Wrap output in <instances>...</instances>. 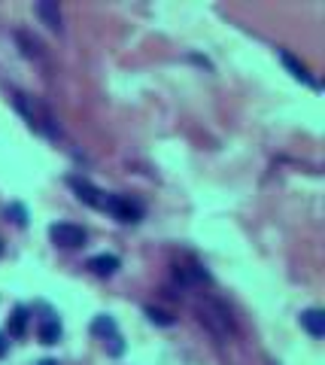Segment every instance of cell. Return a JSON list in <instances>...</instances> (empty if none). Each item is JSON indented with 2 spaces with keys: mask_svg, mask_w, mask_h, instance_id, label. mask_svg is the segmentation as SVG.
Masks as SVG:
<instances>
[{
  "mask_svg": "<svg viewBox=\"0 0 325 365\" xmlns=\"http://www.w3.org/2000/svg\"><path fill=\"white\" fill-rule=\"evenodd\" d=\"M25 329H27V307H16L10 317V335L12 338H22Z\"/></svg>",
  "mask_w": 325,
  "mask_h": 365,
  "instance_id": "9c48e42d",
  "label": "cell"
},
{
  "mask_svg": "<svg viewBox=\"0 0 325 365\" xmlns=\"http://www.w3.org/2000/svg\"><path fill=\"white\" fill-rule=\"evenodd\" d=\"M16 107L22 110V113L27 116V122H31V128H37V131H43V134L49 137H55V119L49 116V110L43 107V104L37 101V97H25V95H19L16 97Z\"/></svg>",
  "mask_w": 325,
  "mask_h": 365,
  "instance_id": "6da1fadb",
  "label": "cell"
},
{
  "mask_svg": "<svg viewBox=\"0 0 325 365\" xmlns=\"http://www.w3.org/2000/svg\"><path fill=\"white\" fill-rule=\"evenodd\" d=\"M107 213H112L119 222H140V216H143V207L137 204V201L125 198V195H107L104 198V207Z\"/></svg>",
  "mask_w": 325,
  "mask_h": 365,
  "instance_id": "7a4b0ae2",
  "label": "cell"
},
{
  "mask_svg": "<svg viewBox=\"0 0 325 365\" xmlns=\"http://www.w3.org/2000/svg\"><path fill=\"white\" fill-rule=\"evenodd\" d=\"M88 268L97 274V277H110V274L119 271V256L112 252H101V256H91L88 259Z\"/></svg>",
  "mask_w": 325,
  "mask_h": 365,
  "instance_id": "277c9868",
  "label": "cell"
},
{
  "mask_svg": "<svg viewBox=\"0 0 325 365\" xmlns=\"http://www.w3.org/2000/svg\"><path fill=\"white\" fill-rule=\"evenodd\" d=\"M73 189H76V195H80V198L86 201V204L97 207V210L104 207V198H107V195H104V192H97L95 186H88V182H82V180H73Z\"/></svg>",
  "mask_w": 325,
  "mask_h": 365,
  "instance_id": "52a82bcc",
  "label": "cell"
},
{
  "mask_svg": "<svg viewBox=\"0 0 325 365\" xmlns=\"http://www.w3.org/2000/svg\"><path fill=\"white\" fill-rule=\"evenodd\" d=\"M146 317H149L152 322H158V326H173V317L165 311H158V307H146Z\"/></svg>",
  "mask_w": 325,
  "mask_h": 365,
  "instance_id": "4fadbf2b",
  "label": "cell"
},
{
  "mask_svg": "<svg viewBox=\"0 0 325 365\" xmlns=\"http://www.w3.org/2000/svg\"><path fill=\"white\" fill-rule=\"evenodd\" d=\"M6 213H10L12 220H16V226H25V222H27V213H25V207H22V204H12L10 210H6Z\"/></svg>",
  "mask_w": 325,
  "mask_h": 365,
  "instance_id": "5bb4252c",
  "label": "cell"
},
{
  "mask_svg": "<svg viewBox=\"0 0 325 365\" xmlns=\"http://www.w3.org/2000/svg\"><path fill=\"white\" fill-rule=\"evenodd\" d=\"M91 332L95 335H116V322H112L110 317H97L95 322H91Z\"/></svg>",
  "mask_w": 325,
  "mask_h": 365,
  "instance_id": "7c38bea8",
  "label": "cell"
},
{
  "mask_svg": "<svg viewBox=\"0 0 325 365\" xmlns=\"http://www.w3.org/2000/svg\"><path fill=\"white\" fill-rule=\"evenodd\" d=\"M280 58H282V64H286L289 70H292V76H295V80H307V70H304V64H298V61H295V55L280 52Z\"/></svg>",
  "mask_w": 325,
  "mask_h": 365,
  "instance_id": "8fae6325",
  "label": "cell"
},
{
  "mask_svg": "<svg viewBox=\"0 0 325 365\" xmlns=\"http://www.w3.org/2000/svg\"><path fill=\"white\" fill-rule=\"evenodd\" d=\"M301 326L307 329L313 338H322L325 335V314L320 311V307H310V311L301 314Z\"/></svg>",
  "mask_w": 325,
  "mask_h": 365,
  "instance_id": "5b68a950",
  "label": "cell"
},
{
  "mask_svg": "<svg viewBox=\"0 0 325 365\" xmlns=\"http://www.w3.org/2000/svg\"><path fill=\"white\" fill-rule=\"evenodd\" d=\"M37 365H58V362H55V360H43V362H37Z\"/></svg>",
  "mask_w": 325,
  "mask_h": 365,
  "instance_id": "2e32d148",
  "label": "cell"
},
{
  "mask_svg": "<svg viewBox=\"0 0 325 365\" xmlns=\"http://www.w3.org/2000/svg\"><path fill=\"white\" fill-rule=\"evenodd\" d=\"M6 350H10V338H6V335L0 332V360H3V356H6Z\"/></svg>",
  "mask_w": 325,
  "mask_h": 365,
  "instance_id": "9a60e30c",
  "label": "cell"
},
{
  "mask_svg": "<svg viewBox=\"0 0 325 365\" xmlns=\"http://www.w3.org/2000/svg\"><path fill=\"white\" fill-rule=\"evenodd\" d=\"M16 40H19L22 46H27V49H25V55H27V58H43V46H40V40H37V37L31 40L25 31H19V34H16Z\"/></svg>",
  "mask_w": 325,
  "mask_h": 365,
  "instance_id": "30bf717a",
  "label": "cell"
},
{
  "mask_svg": "<svg viewBox=\"0 0 325 365\" xmlns=\"http://www.w3.org/2000/svg\"><path fill=\"white\" fill-rule=\"evenodd\" d=\"M37 16L43 19V22L52 27V31H61V12H58V3H52V0H40L37 3Z\"/></svg>",
  "mask_w": 325,
  "mask_h": 365,
  "instance_id": "8992f818",
  "label": "cell"
},
{
  "mask_svg": "<svg viewBox=\"0 0 325 365\" xmlns=\"http://www.w3.org/2000/svg\"><path fill=\"white\" fill-rule=\"evenodd\" d=\"M49 235H52V241L58 244V247L64 250H76V247H86L88 235L82 226H73V222H55L52 228H49Z\"/></svg>",
  "mask_w": 325,
  "mask_h": 365,
  "instance_id": "3957f363",
  "label": "cell"
},
{
  "mask_svg": "<svg viewBox=\"0 0 325 365\" xmlns=\"http://www.w3.org/2000/svg\"><path fill=\"white\" fill-rule=\"evenodd\" d=\"M58 338H61V322L55 317L43 320V326H40V341H43V344H58Z\"/></svg>",
  "mask_w": 325,
  "mask_h": 365,
  "instance_id": "ba28073f",
  "label": "cell"
}]
</instances>
